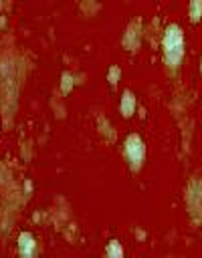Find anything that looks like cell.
<instances>
[{
	"label": "cell",
	"mask_w": 202,
	"mask_h": 258,
	"mask_svg": "<svg viewBox=\"0 0 202 258\" xmlns=\"http://www.w3.org/2000/svg\"><path fill=\"white\" fill-rule=\"evenodd\" d=\"M125 153H127V159L131 161V165H139L141 159H143V143L137 135H129L127 137V143H125Z\"/></svg>",
	"instance_id": "7a4b0ae2"
},
{
	"label": "cell",
	"mask_w": 202,
	"mask_h": 258,
	"mask_svg": "<svg viewBox=\"0 0 202 258\" xmlns=\"http://www.w3.org/2000/svg\"><path fill=\"white\" fill-rule=\"evenodd\" d=\"M133 109H135V101H133L131 93L125 91V93H123V101H121V113H123L125 117H129V115L133 113Z\"/></svg>",
	"instance_id": "277c9868"
},
{
	"label": "cell",
	"mask_w": 202,
	"mask_h": 258,
	"mask_svg": "<svg viewBox=\"0 0 202 258\" xmlns=\"http://www.w3.org/2000/svg\"><path fill=\"white\" fill-rule=\"evenodd\" d=\"M182 52H184V36H182V30H180V26L170 24L166 28V34H164V60L174 67V64L180 62Z\"/></svg>",
	"instance_id": "6da1fadb"
},
{
	"label": "cell",
	"mask_w": 202,
	"mask_h": 258,
	"mask_svg": "<svg viewBox=\"0 0 202 258\" xmlns=\"http://www.w3.org/2000/svg\"><path fill=\"white\" fill-rule=\"evenodd\" d=\"M107 254H109V258H123V252H121V246H119L117 240H111V242H109Z\"/></svg>",
	"instance_id": "5b68a950"
},
{
	"label": "cell",
	"mask_w": 202,
	"mask_h": 258,
	"mask_svg": "<svg viewBox=\"0 0 202 258\" xmlns=\"http://www.w3.org/2000/svg\"><path fill=\"white\" fill-rule=\"evenodd\" d=\"M18 250H20V254L24 258H30V254L34 250V240H32L30 234H20V238H18Z\"/></svg>",
	"instance_id": "3957f363"
},
{
	"label": "cell",
	"mask_w": 202,
	"mask_h": 258,
	"mask_svg": "<svg viewBox=\"0 0 202 258\" xmlns=\"http://www.w3.org/2000/svg\"><path fill=\"white\" fill-rule=\"evenodd\" d=\"M196 12H198V16H200V12H202V4L200 2H192V18L196 20Z\"/></svg>",
	"instance_id": "8992f818"
}]
</instances>
